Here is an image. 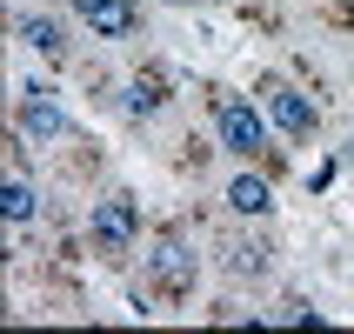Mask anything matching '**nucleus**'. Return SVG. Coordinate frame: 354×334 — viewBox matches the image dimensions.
Returning a JSON list of instances; mask_svg holds the SVG:
<instances>
[{"label":"nucleus","mask_w":354,"mask_h":334,"mask_svg":"<svg viewBox=\"0 0 354 334\" xmlns=\"http://www.w3.org/2000/svg\"><path fill=\"white\" fill-rule=\"evenodd\" d=\"M214 134H221V147H227V154H261V147H268V114H261V107H248V100L241 94H221L214 100Z\"/></svg>","instance_id":"obj_1"},{"label":"nucleus","mask_w":354,"mask_h":334,"mask_svg":"<svg viewBox=\"0 0 354 334\" xmlns=\"http://www.w3.org/2000/svg\"><path fill=\"white\" fill-rule=\"evenodd\" d=\"M87 234H94V248L107 261H120V254H134V241H140V214H134V201L127 194H107L94 207V221H87Z\"/></svg>","instance_id":"obj_2"},{"label":"nucleus","mask_w":354,"mask_h":334,"mask_svg":"<svg viewBox=\"0 0 354 334\" xmlns=\"http://www.w3.org/2000/svg\"><path fill=\"white\" fill-rule=\"evenodd\" d=\"M261 114L274 120L288 140H308L321 127V114H315V100L301 94V87H288V80H261Z\"/></svg>","instance_id":"obj_3"},{"label":"nucleus","mask_w":354,"mask_h":334,"mask_svg":"<svg viewBox=\"0 0 354 334\" xmlns=\"http://www.w3.org/2000/svg\"><path fill=\"white\" fill-rule=\"evenodd\" d=\"M74 14L87 20V34H100V40H127L140 27L134 0H74Z\"/></svg>","instance_id":"obj_4"},{"label":"nucleus","mask_w":354,"mask_h":334,"mask_svg":"<svg viewBox=\"0 0 354 334\" xmlns=\"http://www.w3.org/2000/svg\"><path fill=\"white\" fill-rule=\"evenodd\" d=\"M147 268H154L160 288H194V254H187V241H180V234H160L154 254H147Z\"/></svg>","instance_id":"obj_5"},{"label":"nucleus","mask_w":354,"mask_h":334,"mask_svg":"<svg viewBox=\"0 0 354 334\" xmlns=\"http://www.w3.org/2000/svg\"><path fill=\"white\" fill-rule=\"evenodd\" d=\"M20 134H34V140H60V134H67V120H60V107L47 100V87H27V107H20Z\"/></svg>","instance_id":"obj_6"},{"label":"nucleus","mask_w":354,"mask_h":334,"mask_svg":"<svg viewBox=\"0 0 354 334\" xmlns=\"http://www.w3.org/2000/svg\"><path fill=\"white\" fill-rule=\"evenodd\" d=\"M227 207L248 214V221H261L268 207H274V194H268V180H261V174H234V180H227Z\"/></svg>","instance_id":"obj_7"},{"label":"nucleus","mask_w":354,"mask_h":334,"mask_svg":"<svg viewBox=\"0 0 354 334\" xmlns=\"http://www.w3.org/2000/svg\"><path fill=\"white\" fill-rule=\"evenodd\" d=\"M20 40H27L34 54H47V60H67V34H60L47 14H27V20H20Z\"/></svg>","instance_id":"obj_8"},{"label":"nucleus","mask_w":354,"mask_h":334,"mask_svg":"<svg viewBox=\"0 0 354 334\" xmlns=\"http://www.w3.org/2000/svg\"><path fill=\"white\" fill-rule=\"evenodd\" d=\"M0 214L14 221V228H27V221L40 214V194H34V187H27L20 174H7V187H0Z\"/></svg>","instance_id":"obj_9"},{"label":"nucleus","mask_w":354,"mask_h":334,"mask_svg":"<svg viewBox=\"0 0 354 334\" xmlns=\"http://www.w3.org/2000/svg\"><path fill=\"white\" fill-rule=\"evenodd\" d=\"M167 107V80L160 74H134L127 80V114H160Z\"/></svg>","instance_id":"obj_10"},{"label":"nucleus","mask_w":354,"mask_h":334,"mask_svg":"<svg viewBox=\"0 0 354 334\" xmlns=\"http://www.w3.org/2000/svg\"><path fill=\"white\" fill-rule=\"evenodd\" d=\"M261 268H268V254L254 241H227V275H261Z\"/></svg>","instance_id":"obj_11"},{"label":"nucleus","mask_w":354,"mask_h":334,"mask_svg":"<svg viewBox=\"0 0 354 334\" xmlns=\"http://www.w3.org/2000/svg\"><path fill=\"white\" fill-rule=\"evenodd\" d=\"M174 7H194V0H174Z\"/></svg>","instance_id":"obj_12"}]
</instances>
